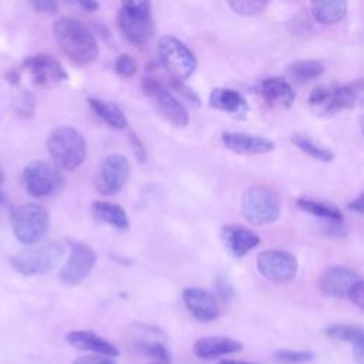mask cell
<instances>
[{"mask_svg":"<svg viewBox=\"0 0 364 364\" xmlns=\"http://www.w3.org/2000/svg\"><path fill=\"white\" fill-rule=\"evenodd\" d=\"M4 182V172H3V169H1V166H0V185Z\"/></svg>","mask_w":364,"mask_h":364,"instance_id":"47","label":"cell"},{"mask_svg":"<svg viewBox=\"0 0 364 364\" xmlns=\"http://www.w3.org/2000/svg\"><path fill=\"white\" fill-rule=\"evenodd\" d=\"M296 205L301 210H304V212H307V213H310V215H313V216H316L321 220H343L344 219L341 210L337 206H334L328 202L320 200V199L297 198Z\"/></svg>","mask_w":364,"mask_h":364,"instance_id":"27","label":"cell"},{"mask_svg":"<svg viewBox=\"0 0 364 364\" xmlns=\"http://www.w3.org/2000/svg\"><path fill=\"white\" fill-rule=\"evenodd\" d=\"M218 364H255V363H247V361H236V360H222Z\"/></svg>","mask_w":364,"mask_h":364,"instance_id":"46","label":"cell"},{"mask_svg":"<svg viewBox=\"0 0 364 364\" xmlns=\"http://www.w3.org/2000/svg\"><path fill=\"white\" fill-rule=\"evenodd\" d=\"M242 343L225 337V336H210V337H202L198 338L193 344V354L198 358L202 360H212V358H219L228 354H233L242 350Z\"/></svg>","mask_w":364,"mask_h":364,"instance_id":"21","label":"cell"},{"mask_svg":"<svg viewBox=\"0 0 364 364\" xmlns=\"http://www.w3.org/2000/svg\"><path fill=\"white\" fill-rule=\"evenodd\" d=\"M225 148L239 155H262L274 149V142L269 138L246 132L225 131L220 135Z\"/></svg>","mask_w":364,"mask_h":364,"instance_id":"15","label":"cell"},{"mask_svg":"<svg viewBox=\"0 0 364 364\" xmlns=\"http://www.w3.org/2000/svg\"><path fill=\"white\" fill-rule=\"evenodd\" d=\"M240 209L249 223L256 226L269 225L279 219L282 200L274 189L264 185H255L243 192Z\"/></svg>","mask_w":364,"mask_h":364,"instance_id":"4","label":"cell"},{"mask_svg":"<svg viewBox=\"0 0 364 364\" xmlns=\"http://www.w3.org/2000/svg\"><path fill=\"white\" fill-rule=\"evenodd\" d=\"M121 7L142 16H151L152 4L151 0H121Z\"/></svg>","mask_w":364,"mask_h":364,"instance_id":"37","label":"cell"},{"mask_svg":"<svg viewBox=\"0 0 364 364\" xmlns=\"http://www.w3.org/2000/svg\"><path fill=\"white\" fill-rule=\"evenodd\" d=\"M23 68L30 73L33 82L38 87L61 82L68 78V74L61 63L53 55L44 53L26 57L23 61Z\"/></svg>","mask_w":364,"mask_h":364,"instance_id":"13","label":"cell"},{"mask_svg":"<svg viewBox=\"0 0 364 364\" xmlns=\"http://www.w3.org/2000/svg\"><path fill=\"white\" fill-rule=\"evenodd\" d=\"M363 206H364V195L363 193H360L357 198L351 199L347 203V209L351 212H355V213H363Z\"/></svg>","mask_w":364,"mask_h":364,"instance_id":"43","label":"cell"},{"mask_svg":"<svg viewBox=\"0 0 364 364\" xmlns=\"http://www.w3.org/2000/svg\"><path fill=\"white\" fill-rule=\"evenodd\" d=\"M361 91H363L361 80H355L344 85H333L331 112L336 114L338 111L353 108L358 102L361 97Z\"/></svg>","mask_w":364,"mask_h":364,"instance_id":"25","label":"cell"},{"mask_svg":"<svg viewBox=\"0 0 364 364\" xmlns=\"http://www.w3.org/2000/svg\"><path fill=\"white\" fill-rule=\"evenodd\" d=\"M347 297L350 299V301L353 304H355L360 310H363L364 307V290H363V280H358L353 287L351 290L348 291Z\"/></svg>","mask_w":364,"mask_h":364,"instance_id":"41","label":"cell"},{"mask_svg":"<svg viewBox=\"0 0 364 364\" xmlns=\"http://www.w3.org/2000/svg\"><path fill=\"white\" fill-rule=\"evenodd\" d=\"M97 263V255L92 247L82 242L70 240V255L58 272V279L65 286L82 283Z\"/></svg>","mask_w":364,"mask_h":364,"instance_id":"10","label":"cell"},{"mask_svg":"<svg viewBox=\"0 0 364 364\" xmlns=\"http://www.w3.org/2000/svg\"><path fill=\"white\" fill-rule=\"evenodd\" d=\"M23 185L33 198H46L57 193L64 186L61 171L44 161L28 162L21 173Z\"/></svg>","mask_w":364,"mask_h":364,"instance_id":"7","label":"cell"},{"mask_svg":"<svg viewBox=\"0 0 364 364\" xmlns=\"http://www.w3.org/2000/svg\"><path fill=\"white\" fill-rule=\"evenodd\" d=\"M6 78H7V81H9L10 84H13V85H17V84H18V78H20V74H18V71H17V70H11V71H9V73H7Z\"/></svg>","mask_w":364,"mask_h":364,"instance_id":"45","label":"cell"},{"mask_svg":"<svg viewBox=\"0 0 364 364\" xmlns=\"http://www.w3.org/2000/svg\"><path fill=\"white\" fill-rule=\"evenodd\" d=\"M144 92L152 100L158 112L175 127H186L189 124V114L186 108L173 97V94L159 81L145 77L141 82Z\"/></svg>","mask_w":364,"mask_h":364,"instance_id":"9","label":"cell"},{"mask_svg":"<svg viewBox=\"0 0 364 364\" xmlns=\"http://www.w3.org/2000/svg\"><path fill=\"white\" fill-rule=\"evenodd\" d=\"M209 105L215 109L223 111L236 119L246 118L249 104L243 95L232 88H213L209 94Z\"/></svg>","mask_w":364,"mask_h":364,"instance_id":"20","label":"cell"},{"mask_svg":"<svg viewBox=\"0 0 364 364\" xmlns=\"http://www.w3.org/2000/svg\"><path fill=\"white\" fill-rule=\"evenodd\" d=\"M310 10L317 23L330 26L346 17L348 3L347 0H310Z\"/></svg>","mask_w":364,"mask_h":364,"instance_id":"23","label":"cell"},{"mask_svg":"<svg viewBox=\"0 0 364 364\" xmlns=\"http://www.w3.org/2000/svg\"><path fill=\"white\" fill-rule=\"evenodd\" d=\"M333 85L316 87L309 95V105L317 115H331Z\"/></svg>","mask_w":364,"mask_h":364,"instance_id":"31","label":"cell"},{"mask_svg":"<svg viewBox=\"0 0 364 364\" xmlns=\"http://www.w3.org/2000/svg\"><path fill=\"white\" fill-rule=\"evenodd\" d=\"M65 340L75 348L95 353V354H105L111 357H118L119 350L109 343L108 340L100 337L97 333L90 330H73L67 333Z\"/></svg>","mask_w":364,"mask_h":364,"instance_id":"22","label":"cell"},{"mask_svg":"<svg viewBox=\"0 0 364 364\" xmlns=\"http://www.w3.org/2000/svg\"><path fill=\"white\" fill-rule=\"evenodd\" d=\"M290 141L301 152H304L306 155H309L313 159H317L320 162H330L334 158V152L330 148L321 145L320 142H317L316 139H313L309 135L299 134V132L297 134H291L290 135Z\"/></svg>","mask_w":364,"mask_h":364,"instance_id":"28","label":"cell"},{"mask_svg":"<svg viewBox=\"0 0 364 364\" xmlns=\"http://www.w3.org/2000/svg\"><path fill=\"white\" fill-rule=\"evenodd\" d=\"M229 7L239 16H256L266 10L270 0H226Z\"/></svg>","mask_w":364,"mask_h":364,"instance_id":"32","label":"cell"},{"mask_svg":"<svg viewBox=\"0 0 364 364\" xmlns=\"http://www.w3.org/2000/svg\"><path fill=\"white\" fill-rule=\"evenodd\" d=\"M257 91L270 108L287 109L296 100V91L284 77H267L262 80Z\"/></svg>","mask_w":364,"mask_h":364,"instance_id":"18","label":"cell"},{"mask_svg":"<svg viewBox=\"0 0 364 364\" xmlns=\"http://www.w3.org/2000/svg\"><path fill=\"white\" fill-rule=\"evenodd\" d=\"M324 331H326V336L333 338V340L351 343L353 346L358 344V343H364V333H363V328L360 326L331 324V326L326 327Z\"/></svg>","mask_w":364,"mask_h":364,"instance_id":"30","label":"cell"},{"mask_svg":"<svg viewBox=\"0 0 364 364\" xmlns=\"http://www.w3.org/2000/svg\"><path fill=\"white\" fill-rule=\"evenodd\" d=\"M128 176V159L121 154H111L101 161L94 178V186L98 193L104 196H112L124 188Z\"/></svg>","mask_w":364,"mask_h":364,"instance_id":"11","label":"cell"},{"mask_svg":"<svg viewBox=\"0 0 364 364\" xmlns=\"http://www.w3.org/2000/svg\"><path fill=\"white\" fill-rule=\"evenodd\" d=\"M220 239L233 257H243L260 243V237L256 232L237 223L225 225L220 230Z\"/></svg>","mask_w":364,"mask_h":364,"instance_id":"19","label":"cell"},{"mask_svg":"<svg viewBox=\"0 0 364 364\" xmlns=\"http://www.w3.org/2000/svg\"><path fill=\"white\" fill-rule=\"evenodd\" d=\"M158 57L161 64L171 74V78L186 80L196 70V57L188 46L173 36H162L158 40Z\"/></svg>","mask_w":364,"mask_h":364,"instance_id":"6","label":"cell"},{"mask_svg":"<svg viewBox=\"0 0 364 364\" xmlns=\"http://www.w3.org/2000/svg\"><path fill=\"white\" fill-rule=\"evenodd\" d=\"M127 340L132 350L151 357L158 363L166 364L171 360V353L166 347V337L155 326L135 323L128 327Z\"/></svg>","mask_w":364,"mask_h":364,"instance_id":"8","label":"cell"},{"mask_svg":"<svg viewBox=\"0 0 364 364\" xmlns=\"http://www.w3.org/2000/svg\"><path fill=\"white\" fill-rule=\"evenodd\" d=\"M115 73L121 77V78H132L136 74V63L135 60L129 55V54H119L115 60Z\"/></svg>","mask_w":364,"mask_h":364,"instance_id":"34","label":"cell"},{"mask_svg":"<svg viewBox=\"0 0 364 364\" xmlns=\"http://www.w3.org/2000/svg\"><path fill=\"white\" fill-rule=\"evenodd\" d=\"M30 3V6L38 11V13H44V14H54L58 11V3L57 0H27Z\"/></svg>","mask_w":364,"mask_h":364,"instance_id":"38","label":"cell"},{"mask_svg":"<svg viewBox=\"0 0 364 364\" xmlns=\"http://www.w3.org/2000/svg\"><path fill=\"white\" fill-rule=\"evenodd\" d=\"M286 73L294 81L309 82L324 73V65L317 60H297L286 67Z\"/></svg>","mask_w":364,"mask_h":364,"instance_id":"29","label":"cell"},{"mask_svg":"<svg viewBox=\"0 0 364 364\" xmlns=\"http://www.w3.org/2000/svg\"><path fill=\"white\" fill-rule=\"evenodd\" d=\"M117 23L124 38L135 46L145 44L154 34L152 16L136 14L121 7L117 16Z\"/></svg>","mask_w":364,"mask_h":364,"instance_id":"14","label":"cell"},{"mask_svg":"<svg viewBox=\"0 0 364 364\" xmlns=\"http://www.w3.org/2000/svg\"><path fill=\"white\" fill-rule=\"evenodd\" d=\"M64 256V245L46 240L28 245L24 250L10 257L11 267L23 276H40L51 272Z\"/></svg>","mask_w":364,"mask_h":364,"instance_id":"3","label":"cell"},{"mask_svg":"<svg viewBox=\"0 0 364 364\" xmlns=\"http://www.w3.org/2000/svg\"><path fill=\"white\" fill-rule=\"evenodd\" d=\"M47 151L60 171H75L87 156V142L82 134L70 125L53 129L47 138Z\"/></svg>","mask_w":364,"mask_h":364,"instance_id":"2","label":"cell"},{"mask_svg":"<svg viewBox=\"0 0 364 364\" xmlns=\"http://www.w3.org/2000/svg\"><path fill=\"white\" fill-rule=\"evenodd\" d=\"M361 280V276L346 266H334L324 272L320 279V290L331 299L347 297L351 287Z\"/></svg>","mask_w":364,"mask_h":364,"instance_id":"16","label":"cell"},{"mask_svg":"<svg viewBox=\"0 0 364 364\" xmlns=\"http://www.w3.org/2000/svg\"><path fill=\"white\" fill-rule=\"evenodd\" d=\"M215 284H216V289H218V293H219L220 299L225 300V301L230 300V297H232V294H233V289H232V286L229 284V282H228L225 277L219 276V277L216 279V283H215Z\"/></svg>","mask_w":364,"mask_h":364,"instance_id":"42","label":"cell"},{"mask_svg":"<svg viewBox=\"0 0 364 364\" xmlns=\"http://www.w3.org/2000/svg\"><path fill=\"white\" fill-rule=\"evenodd\" d=\"M169 85H171V88H172L176 94H179L182 98H185V100H186L189 104H192L193 107H199V105H200V98H199V95H198L191 87H188L183 81L171 78Z\"/></svg>","mask_w":364,"mask_h":364,"instance_id":"35","label":"cell"},{"mask_svg":"<svg viewBox=\"0 0 364 364\" xmlns=\"http://www.w3.org/2000/svg\"><path fill=\"white\" fill-rule=\"evenodd\" d=\"M259 273L273 283H287L297 273V259L287 250L266 249L256 257Z\"/></svg>","mask_w":364,"mask_h":364,"instance_id":"12","label":"cell"},{"mask_svg":"<svg viewBox=\"0 0 364 364\" xmlns=\"http://www.w3.org/2000/svg\"><path fill=\"white\" fill-rule=\"evenodd\" d=\"M154 364H164V363H154Z\"/></svg>","mask_w":364,"mask_h":364,"instance_id":"49","label":"cell"},{"mask_svg":"<svg viewBox=\"0 0 364 364\" xmlns=\"http://www.w3.org/2000/svg\"><path fill=\"white\" fill-rule=\"evenodd\" d=\"M314 353L307 350H277L274 351V360L283 364H306L313 361Z\"/></svg>","mask_w":364,"mask_h":364,"instance_id":"33","label":"cell"},{"mask_svg":"<svg viewBox=\"0 0 364 364\" xmlns=\"http://www.w3.org/2000/svg\"><path fill=\"white\" fill-rule=\"evenodd\" d=\"M87 101L94 114L98 118H101L105 124H108L111 128L125 129L128 127V119L117 104L98 98H88Z\"/></svg>","mask_w":364,"mask_h":364,"instance_id":"26","label":"cell"},{"mask_svg":"<svg viewBox=\"0 0 364 364\" xmlns=\"http://www.w3.org/2000/svg\"><path fill=\"white\" fill-rule=\"evenodd\" d=\"M129 142H131L134 155H135V158L138 159V162H139V164H145V162H146V149H145L142 141L138 138V135H135L134 132H131V134H129Z\"/></svg>","mask_w":364,"mask_h":364,"instance_id":"40","label":"cell"},{"mask_svg":"<svg viewBox=\"0 0 364 364\" xmlns=\"http://www.w3.org/2000/svg\"><path fill=\"white\" fill-rule=\"evenodd\" d=\"M91 206L94 215L111 228L118 230L129 229V218L121 205L109 200H94Z\"/></svg>","mask_w":364,"mask_h":364,"instance_id":"24","label":"cell"},{"mask_svg":"<svg viewBox=\"0 0 364 364\" xmlns=\"http://www.w3.org/2000/svg\"><path fill=\"white\" fill-rule=\"evenodd\" d=\"M70 1L75 3L77 6H80L81 9H84L85 11H95V10L100 7V4H98L97 0H70Z\"/></svg>","mask_w":364,"mask_h":364,"instance_id":"44","label":"cell"},{"mask_svg":"<svg viewBox=\"0 0 364 364\" xmlns=\"http://www.w3.org/2000/svg\"><path fill=\"white\" fill-rule=\"evenodd\" d=\"M73 364H117L114 357L105 354H92V355H82L78 357Z\"/></svg>","mask_w":364,"mask_h":364,"instance_id":"39","label":"cell"},{"mask_svg":"<svg viewBox=\"0 0 364 364\" xmlns=\"http://www.w3.org/2000/svg\"><path fill=\"white\" fill-rule=\"evenodd\" d=\"M53 34L64 55L77 65H88L98 58L100 47L90 28L73 17H60Z\"/></svg>","mask_w":364,"mask_h":364,"instance_id":"1","label":"cell"},{"mask_svg":"<svg viewBox=\"0 0 364 364\" xmlns=\"http://www.w3.org/2000/svg\"><path fill=\"white\" fill-rule=\"evenodd\" d=\"M11 229L18 242L33 245L40 242L48 230V210L38 202H27L11 212Z\"/></svg>","mask_w":364,"mask_h":364,"instance_id":"5","label":"cell"},{"mask_svg":"<svg viewBox=\"0 0 364 364\" xmlns=\"http://www.w3.org/2000/svg\"><path fill=\"white\" fill-rule=\"evenodd\" d=\"M34 105H36L34 97L28 92H24L17 98L16 112L23 118H31L34 114Z\"/></svg>","mask_w":364,"mask_h":364,"instance_id":"36","label":"cell"},{"mask_svg":"<svg viewBox=\"0 0 364 364\" xmlns=\"http://www.w3.org/2000/svg\"><path fill=\"white\" fill-rule=\"evenodd\" d=\"M4 200H6V196H4V193L0 191V205H3Z\"/></svg>","mask_w":364,"mask_h":364,"instance_id":"48","label":"cell"},{"mask_svg":"<svg viewBox=\"0 0 364 364\" xmlns=\"http://www.w3.org/2000/svg\"><path fill=\"white\" fill-rule=\"evenodd\" d=\"M182 300L188 311L199 321H212L219 316L216 297L202 287L183 289Z\"/></svg>","mask_w":364,"mask_h":364,"instance_id":"17","label":"cell"}]
</instances>
